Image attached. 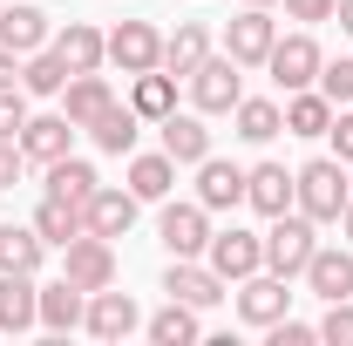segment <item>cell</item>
<instances>
[{
	"instance_id": "1",
	"label": "cell",
	"mask_w": 353,
	"mask_h": 346,
	"mask_svg": "<svg viewBox=\"0 0 353 346\" xmlns=\"http://www.w3.org/2000/svg\"><path fill=\"white\" fill-rule=\"evenodd\" d=\"M347 197H353V176H347L340 156H312L306 170H299V211H306L312 224H340Z\"/></svg>"
},
{
	"instance_id": "2",
	"label": "cell",
	"mask_w": 353,
	"mask_h": 346,
	"mask_svg": "<svg viewBox=\"0 0 353 346\" xmlns=\"http://www.w3.org/2000/svg\"><path fill=\"white\" fill-rule=\"evenodd\" d=\"M312 252H319V238H312V217L306 211H279V217H272V231H265V272L299 278Z\"/></svg>"
},
{
	"instance_id": "3",
	"label": "cell",
	"mask_w": 353,
	"mask_h": 346,
	"mask_svg": "<svg viewBox=\"0 0 353 346\" xmlns=\"http://www.w3.org/2000/svg\"><path fill=\"white\" fill-rule=\"evenodd\" d=\"M190 102H197V116H231L238 109V95H245V82H238V61L231 54H204L190 75Z\"/></svg>"
},
{
	"instance_id": "4",
	"label": "cell",
	"mask_w": 353,
	"mask_h": 346,
	"mask_svg": "<svg viewBox=\"0 0 353 346\" xmlns=\"http://www.w3.org/2000/svg\"><path fill=\"white\" fill-rule=\"evenodd\" d=\"M61 278H75L82 292L116 285V238H95V231H82L75 245H61Z\"/></svg>"
},
{
	"instance_id": "5",
	"label": "cell",
	"mask_w": 353,
	"mask_h": 346,
	"mask_svg": "<svg viewBox=\"0 0 353 346\" xmlns=\"http://www.w3.org/2000/svg\"><path fill=\"white\" fill-rule=\"evenodd\" d=\"M204 265L218 272L224 285L231 278H252V272H265V238H252V231H211V245H204Z\"/></svg>"
},
{
	"instance_id": "6",
	"label": "cell",
	"mask_w": 353,
	"mask_h": 346,
	"mask_svg": "<svg viewBox=\"0 0 353 346\" xmlns=\"http://www.w3.org/2000/svg\"><path fill=\"white\" fill-rule=\"evenodd\" d=\"M319 61H326V54H319V41H312V34H285V41H272V54H265L272 82L285 88V95L319 82Z\"/></svg>"
},
{
	"instance_id": "7",
	"label": "cell",
	"mask_w": 353,
	"mask_h": 346,
	"mask_svg": "<svg viewBox=\"0 0 353 346\" xmlns=\"http://www.w3.org/2000/svg\"><path fill=\"white\" fill-rule=\"evenodd\" d=\"M272 41H279V21H272L265 7H245V14H238V21L224 28V54H231L238 68H265Z\"/></svg>"
},
{
	"instance_id": "8",
	"label": "cell",
	"mask_w": 353,
	"mask_h": 346,
	"mask_svg": "<svg viewBox=\"0 0 353 346\" xmlns=\"http://www.w3.org/2000/svg\"><path fill=\"white\" fill-rule=\"evenodd\" d=\"M109 61H116L123 75H150V68H163V34H157L150 21H123V28L109 34Z\"/></svg>"
},
{
	"instance_id": "9",
	"label": "cell",
	"mask_w": 353,
	"mask_h": 346,
	"mask_svg": "<svg viewBox=\"0 0 353 346\" xmlns=\"http://www.w3.org/2000/svg\"><path fill=\"white\" fill-rule=\"evenodd\" d=\"M285 305H292V292H285L279 272H252V278H238V319H245V326H279Z\"/></svg>"
},
{
	"instance_id": "10",
	"label": "cell",
	"mask_w": 353,
	"mask_h": 346,
	"mask_svg": "<svg viewBox=\"0 0 353 346\" xmlns=\"http://www.w3.org/2000/svg\"><path fill=\"white\" fill-rule=\"evenodd\" d=\"M245 204L259 217L292 211V204H299V176L285 170V163H252V170H245Z\"/></svg>"
},
{
	"instance_id": "11",
	"label": "cell",
	"mask_w": 353,
	"mask_h": 346,
	"mask_svg": "<svg viewBox=\"0 0 353 346\" xmlns=\"http://www.w3.org/2000/svg\"><path fill=\"white\" fill-rule=\"evenodd\" d=\"M82 326L95 333V340H130L136 326H143V312H136L130 292H116V285H102V292H88V312Z\"/></svg>"
},
{
	"instance_id": "12",
	"label": "cell",
	"mask_w": 353,
	"mask_h": 346,
	"mask_svg": "<svg viewBox=\"0 0 353 346\" xmlns=\"http://www.w3.org/2000/svg\"><path fill=\"white\" fill-rule=\"evenodd\" d=\"M157 238L170 245V258H197V252L211 245V211H204V204H163Z\"/></svg>"
},
{
	"instance_id": "13",
	"label": "cell",
	"mask_w": 353,
	"mask_h": 346,
	"mask_svg": "<svg viewBox=\"0 0 353 346\" xmlns=\"http://www.w3.org/2000/svg\"><path fill=\"white\" fill-rule=\"evenodd\" d=\"M28 326H41L34 272H0V333H28Z\"/></svg>"
},
{
	"instance_id": "14",
	"label": "cell",
	"mask_w": 353,
	"mask_h": 346,
	"mask_svg": "<svg viewBox=\"0 0 353 346\" xmlns=\"http://www.w3.org/2000/svg\"><path fill=\"white\" fill-rule=\"evenodd\" d=\"M163 292L204 312V305H218V299H224V278L211 272V265H197V258H170V272H163Z\"/></svg>"
},
{
	"instance_id": "15",
	"label": "cell",
	"mask_w": 353,
	"mask_h": 346,
	"mask_svg": "<svg viewBox=\"0 0 353 346\" xmlns=\"http://www.w3.org/2000/svg\"><path fill=\"white\" fill-rule=\"evenodd\" d=\"M68 102H61V116L75 123V130H88L95 116H109L116 109V88L102 82V68H88V75H68V88H61Z\"/></svg>"
},
{
	"instance_id": "16",
	"label": "cell",
	"mask_w": 353,
	"mask_h": 346,
	"mask_svg": "<svg viewBox=\"0 0 353 346\" xmlns=\"http://www.w3.org/2000/svg\"><path fill=\"white\" fill-rule=\"evenodd\" d=\"M136 204H143L136 190H109V183H102V190L82 204L88 231H95V238H130V231H136Z\"/></svg>"
},
{
	"instance_id": "17",
	"label": "cell",
	"mask_w": 353,
	"mask_h": 346,
	"mask_svg": "<svg viewBox=\"0 0 353 346\" xmlns=\"http://www.w3.org/2000/svg\"><path fill=\"white\" fill-rule=\"evenodd\" d=\"M197 204L204 211H238L245 204V170L224 163V156H204L197 163Z\"/></svg>"
},
{
	"instance_id": "18",
	"label": "cell",
	"mask_w": 353,
	"mask_h": 346,
	"mask_svg": "<svg viewBox=\"0 0 353 346\" xmlns=\"http://www.w3.org/2000/svg\"><path fill=\"white\" fill-rule=\"evenodd\" d=\"M68 143H75V123H68V116H28V130H21V156L48 170V163L68 156Z\"/></svg>"
},
{
	"instance_id": "19",
	"label": "cell",
	"mask_w": 353,
	"mask_h": 346,
	"mask_svg": "<svg viewBox=\"0 0 353 346\" xmlns=\"http://www.w3.org/2000/svg\"><path fill=\"white\" fill-rule=\"evenodd\" d=\"M48 48L68 61V75H88V68H102V61H109V34H102V28H88V21H68Z\"/></svg>"
},
{
	"instance_id": "20",
	"label": "cell",
	"mask_w": 353,
	"mask_h": 346,
	"mask_svg": "<svg viewBox=\"0 0 353 346\" xmlns=\"http://www.w3.org/2000/svg\"><path fill=\"white\" fill-rule=\"evenodd\" d=\"M299 278H306V285H312L326 305H333V299H353V252H333V245H319V252L306 258V272H299Z\"/></svg>"
},
{
	"instance_id": "21",
	"label": "cell",
	"mask_w": 353,
	"mask_h": 346,
	"mask_svg": "<svg viewBox=\"0 0 353 346\" xmlns=\"http://www.w3.org/2000/svg\"><path fill=\"white\" fill-rule=\"evenodd\" d=\"M48 41H54V34H48V14H41V7H28V0H14V7L0 14V48H14L21 61H28L34 48H48Z\"/></svg>"
},
{
	"instance_id": "22",
	"label": "cell",
	"mask_w": 353,
	"mask_h": 346,
	"mask_svg": "<svg viewBox=\"0 0 353 346\" xmlns=\"http://www.w3.org/2000/svg\"><path fill=\"white\" fill-rule=\"evenodd\" d=\"M88 312V292L75 285V278H54V285H41V326L48 333H75Z\"/></svg>"
},
{
	"instance_id": "23",
	"label": "cell",
	"mask_w": 353,
	"mask_h": 346,
	"mask_svg": "<svg viewBox=\"0 0 353 346\" xmlns=\"http://www.w3.org/2000/svg\"><path fill=\"white\" fill-rule=\"evenodd\" d=\"M157 130H163V150H170L176 163H204V156H211V130H204V116H176V109H170Z\"/></svg>"
},
{
	"instance_id": "24",
	"label": "cell",
	"mask_w": 353,
	"mask_h": 346,
	"mask_svg": "<svg viewBox=\"0 0 353 346\" xmlns=\"http://www.w3.org/2000/svg\"><path fill=\"white\" fill-rule=\"evenodd\" d=\"M204 54H211V28H204V21H176V34L163 41V68L183 82V75H190Z\"/></svg>"
},
{
	"instance_id": "25",
	"label": "cell",
	"mask_w": 353,
	"mask_h": 346,
	"mask_svg": "<svg viewBox=\"0 0 353 346\" xmlns=\"http://www.w3.org/2000/svg\"><path fill=\"white\" fill-rule=\"evenodd\" d=\"M130 109L143 116V123H163V116L176 109V75H170V68H150V75H136Z\"/></svg>"
},
{
	"instance_id": "26",
	"label": "cell",
	"mask_w": 353,
	"mask_h": 346,
	"mask_svg": "<svg viewBox=\"0 0 353 346\" xmlns=\"http://www.w3.org/2000/svg\"><path fill=\"white\" fill-rule=\"evenodd\" d=\"M88 136H95V150H109V156H130L136 136H143V116H136L130 102H116L109 116H95V123H88Z\"/></svg>"
},
{
	"instance_id": "27",
	"label": "cell",
	"mask_w": 353,
	"mask_h": 346,
	"mask_svg": "<svg viewBox=\"0 0 353 346\" xmlns=\"http://www.w3.org/2000/svg\"><path fill=\"white\" fill-rule=\"evenodd\" d=\"M34 231H41L48 245H75L88 231V211L82 204H68V197H41V211H34Z\"/></svg>"
},
{
	"instance_id": "28",
	"label": "cell",
	"mask_w": 353,
	"mask_h": 346,
	"mask_svg": "<svg viewBox=\"0 0 353 346\" xmlns=\"http://www.w3.org/2000/svg\"><path fill=\"white\" fill-rule=\"evenodd\" d=\"M48 238L34 224H0V272H41Z\"/></svg>"
},
{
	"instance_id": "29",
	"label": "cell",
	"mask_w": 353,
	"mask_h": 346,
	"mask_svg": "<svg viewBox=\"0 0 353 346\" xmlns=\"http://www.w3.org/2000/svg\"><path fill=\"white\" fill-rule=\"evenodd\" d=\"M285 130L292 136H326L333 130V102H326L319 88H292V95H285Z\"/></svg>"
},
{
	"instance_id": "30",
	"label": "cell",
	"mask_w": 353,
	"mask_h": 346,
	"mask_svg": "<svg viewBox=\"0 0 353 346\" xmlns=\"http://www.w3.org/2000/svg\"><path fill=\"white\" fill-rule=\"evenodd\" d=\"M95 190H102L95 163H82V156H61V163H48V197H68V204H88Z\"/></svg>"
},
{
	"instance_id": "31",
	"label": "cell",
	"mask_w": 353,
	"mask_h": 346,
	"mask_svg": "<svg viewBox=\"0 0 353 346\" xmlns=\"http://www.w3.org/2000/svg\"><path fill=\"white\" fill-rule=\"evenodd\" d=\"M170 183H176V156H170V150L136 156V163H130V190L143 197V204H163V197H170Z\"/></svg>"
},
{
	"instance_id": "32",
	"label": "cell",
	"mask_w": 353,
	"mask_h": 346,
	"mask_svg": "<svg viewBox=\"0 0 353 346\" xmlns=\"http://www.w3.org/2000/svg\"><path fill=\"white\" fill-rule=\"evenodd\" d=\"M21 88H28V95H61V88H68V61H61L54 48H34V54L21 61Z\"/></svg>"
},
{
	"instance_id": "33",
	"label": "cell",
	"mask_w": 353,
	"mask_h": 346,
	"mask_svg": "<svg viewBox=\"0 0 353 346\" xmlns=\"http://www.w3.org/2000/svg\"><path fill=\"white\" fill-rule=\"evenodd\" d=\"M231 116H238V136H245V143H272V136L285 130V109H279V102H252V95H238Z\"/></svg>"
},
{
	"instance_id": "34",
	"label": "cell",
	"mask_w": 353,
	"mask_h": 346,
	"mask_svg": "<svg viewBox=\"0 0 353 346\" xmlns=\"http://www.w3.org/2000/svg\"><path fill=\"white\" fill-rule=\"evenodd\" d=\"M150 340H157V346H190V340H197V305L170 299L157 319H150Z\"/></svg>"
},
{
	"instance_id": "35",
	"label": "cell",
	"mask_w": 353,
	"mask_h": 346,
	"mask_svg": "<svg viewBox=\"0 0 353 346\" xmlns=\"http://www.w3.org/2000/svg\"><path fill=\"white\" fill-rule=\"evenodd\" d=\"M319 95H326V102H333V109H347L353 102V61H319Z\"/></svg>"
},
{
	"instance_id": "36",
	"label": "cell",
	"mask_w": 353,
	"mask_h": 346,
	"mask_svg": "<svg viewBox=\"0 0 353 346\" xmlns=\"http://www.w3.org/2000/svg\"><path fill=\"white\" fill-rule=\"evenodd\" d=\"M28 88H0V143H21L28 130V102H21Z\"/></svg>"
},
{
	"instance_id": "37",
	"label": "cell",
	"mask_w": 353,
	"mask_h": 346,
	"mask_svg": "<svg viewBox=\"0 0 353 346\" xmlns=\"http://www.w3.org/2000/svg\"><path fill=\"white\" fill-rule=\"evenodd\" d=\"M319 340L353 346V299H333V305H326V319H319Z\"/></svg>"
},
{
	"instance_id": "38",
	"label": "cell",
	"mask_w": 353,
	"mask_h": 346,
	"mask_svg": "<svg viewBox=\"0 0 353 346\" xmlns=\"http://www.w3.org/2000/svg\"><path fill=\"white\" fill-rule=\"evenodd\" d=\"M265 333H272V346H306V340H319V326H306V319H292V312H285L279 326H265Z\"/></svg>"
},
{
	"instance_id": "39",
	"label": "cell",
	"mask_w": 353,
	"mask_h": 346,
	"mask_svg": "<svg viewBox=\"0 0 353 346\" xmlns=\"http://www.w3.org/2000/svg\"><path fill=\"white\" fill-rule=\"evenodd\" d=\"M326 136H333V150H340V163L353 170V102H347V109H333V130H326Z\"/></svg>"
},
{
	"instance_id": "40",
	"label": "cell",
	"mask_w": 353,
	"mask_h": 346,
	"mask_svg": "<svg viewBox=\"0 0 353 346\" xmlns=\"http://www.w3.org/2000/svg\"><path fill=\"white\" fill-rule=\"evenodd\" d=\"M333 7H340V0H285V14H292V21H333Z\"/></svg>"
},
{
	"instance_id": "41",
	"label": "cell",
	"mask_w": 353,
	"mask_h": 346,
	"mask_svg": "<svg viewBox=\"0 0 353 346\" xmlns=\"http://www.w3.org/2000/svg\"><path fill=\"white\" fill-rule=\"evenodd\" d=\"M21 163H28V156H21V143H0V190H14V183H21Z\"/></svg>"
},
{
	"instance_id": "42",
	"label": "cell",
	"mask_w": 353,
	"mask_h": 346,
	"mask_svg": "<svg viewBox=\"0 0 353 346\" xmlns=\"http://www.w3.org/2000/svg\"><path fill=\"white\" fill-rule=\"evenodd\" d=\"M0 88H21V54L14 48H0Z\"/></svg>"
},
{
	"instance_id": "43",
	"label": "cell",
	"mask_w": 353,
	"mask_h": 346,
	"mask_svg": "<svg viewBox=\"0 0 353 346\" xmlns=\"http://www.w3.org/2000/svg\"><path fill=\"white\" fill-rule=\"evenodd\" d=\"M333 21H340V28L353 34V0H340V7H333Z\"/></svg>"
},
{
	"instance_id": "44",
	"label": "cell",
	"mask_w": 353,
	"mask_h": 346,
	"mask_svg": "<svg viewBox=\"0 0 353 346\" xmlns=\"http://www.w3.org/2000/svg\"><path fill=\"white\" fill-rule=\"evenodd\" d=\"M340 231H347V238H353V197H347V211H340Z\"/></svg>"
},
{
	"instance_id": "45",
	"label": "cell",
	"mask_w": 353,
	"mask_h": 346,
	"mask_svg": "<svg viewBox=\"0 0 353 346\" xmlns=\"http://www.w3.org/2000/svg\"><path fill=\"white\" fill-rule=\"evenodd\" d=\"M245 7H272V0H245Z\"/></svg>"
}]
</instances>
